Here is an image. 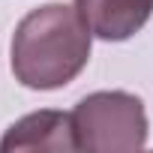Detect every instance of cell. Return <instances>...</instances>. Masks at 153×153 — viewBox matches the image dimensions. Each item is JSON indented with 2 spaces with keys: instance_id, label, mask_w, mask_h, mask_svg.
Wrapping results in <instances>:
<instances>
[{
  "instance_id": "obj_3",
  "label": "cell",
  "mask_w": 153,
  "mask_h": 153,
  "mask_svg": "<svg viewBox=\"0 0 153 153\" xmlns=\"http://www.w3.org/2000/svg\"><path fill=\"white\" fill-rule=\"evenodd\" d=\"M12 150H78L72 114L45 108L15 120L0 138V153Z\"/></svg>"
},
{
  "instance_id": "obj_1",
  "label": "cell",
  "mask_w": 153,
  "mask_h": 153,
  "mask_svg": "<svg viewBox=\"0 0 153 153\" xmlns=\"http://www.w3.org/2000/svg\"><path fill=\"white\" fill-rule=\"evenodd\" d=\"M90 27L66 3L27 12L12 33V72L30 90H57L81 75L90 60Z\"/></svg>"
},
{
  "instance_id": "obj_2",
  "label": "cell",
  "mask_w": 153,
  "mask_h": 153,
  "mask_svg": "<svg viewBox=\"0 0 153 153\" xmlns=\"http://www.w3.org/2000/svg\"><path fill=\"white\" fill-rule=\"evenodd\" d=\"M78 150L129 153L147 144V111L135 93L99 90L72 108Z\"/></svg>"
},
{
  "instance_id": "obj_4",
  "label": "cell",
  "mask_w": 153,
  "mask_h": 153,
  "mask_svg": "<svg viewBox=\"0 0 153 153\" xmlns=\"http://www.w3.org/2000/svg\"><path fill=\"white\" fill-rule=\"evenodd\" d=\"M75 9L93 36L123 42L150 21L153 0H75Z\"/></svg>"
}]
</instances>
